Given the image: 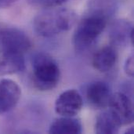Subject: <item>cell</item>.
Listing matches in <instances>:
<instances>
[{"label":"cell","instance_id":"3","mask_svg":"<svg viewBox=\"0 0 134 134\" xmlns=\"http://www.w3.org/2000/svg\"><path fill=\"white\" fill-rule=\"evenodd\" d=\"M33 83L40 91L53 90L58 84L60 71L57 63L46 53H38L32 60Z\"/></svg>","mask_w":134,"mask_h":134},{"label":"cell","instance_id":"5","mask_svg":"<svg viewBox=\"0 0 134 134\" xmlns=\"http://www.w3.org/2000/svg\"><path fill=\"white\" fill-rule=\"evenodd\" d=\"M83 100L75 90H68L59 95L55 101L54 109L57 115L64 117H75L82 110Z\"/></svg>","mask_w":134,"mask_h":134},{"label":"cell","instance_id":"7","mask_svg":"<svg viewBox=\"0 0 134 134\" xmlns=\"http://www.w3.org/2000/svg\"><path fill=\"white\" fill-rule=\"evenodd\" d=\"M112 93L109 85L103 81L90 82L86 90V98L89 104L95 109L108 107Z\"/></svg>","mask_w":134,"mask_h":134},{"label":"cell","instance_id":"15","mask_svg":"<svg viewBox=\"0 0 134 134\" xmlns=\"http://www.w3.org/2000/svg\"><path fill=\"white\" fill-rule=\"evenodd\" d=\"M133 133H134V130L133 127H130V130H126V133L133 134Z\"/></svg>","mask_w":134,"mask_h":134},{"label":"cell","instance_id":"9","mask_svg":"<svg viewBox=\"0 0 134 134\" xmlns=\"http://www.w3.org/2000/svg\"><path fill=\"white\" fill-rule=\"evenodd\" d=\"M118 59L115 49L111 46H106L100 49L93 57L92 64L100 72H107L113 68Z\"/></svg>","mask_w":134,"mask_h":134},{"label":"cell","instance_id":"1","mask_svg":"<svg viewBox=\"0 0 134 134\" xmlns=\"http://www.w3.org/2000/svg\"><path fill=\"white\" fill-rule=\"evenodd\" d=\"M76 20L77 14L72 9L49 8L35 16L33 28L38 35L48 38L69 31Z\"/></svg>","mask_w":134,"mask_h":134},{"label":"cell","instance_id":"11","mask_svg":"<svg viewBox=\"0 0 134 134\" xmlns=\"http://www.w3.org/2000/svg\"><path fill=\"white\" fill-rule=\"evenodd\" d=\"M133 24L127 20H117L110 28V38L116 46H126L130 42V33L133 29Z\"/></svg>","mask_w":134,"mask_h":134},{"label":"cell","instance_id":"14","mask_svg":"<svg viewBox=\"0 0 134 134\" xmlns=\"http://www.w3.org/2000/svg\"><path fill=\"white\" fill-rule=\"evenodd\" d=\"M124 71L127 75H129L130 77L133 76V55L130 56L126 59L125 64H124Z\"/></svg>","mask_w":134,"mask_h":134},{"label":"cell","instance_id":"2","mask_svg":"<svg viewBox=\"0 0 134 134\" xmlns=\"http://www.w3.org/2000/svg\"><path fill=\"white\" fill-rule=\"evenodd\" d=\"M108 17L104 13L89 9L88 13L78 24L73 35V44L76 51H86L93 45L105 29Z\"/></svg>","mask_w":134,"mask_h":134},{"label":"cell","instance_id":"4","mask_svg":"<svg viewBox=\"0 0 134 134\" xmlns=\"http://www.w3.org/2000/svg\"><path fill=\"white\" fill-rule=\"evenodd\" d=\"M0 46L3 53L24 56L31 49L32 42L21 30L16 27H5L0 30Z\"/></svg>","mask_w":134,"mask_h":134},{"label":"cell","instance_id":"13","mask_svg":"<svg viewBox=\"0 0 134 134\" xmlns=\"http://www.w3.org/2000/svg\"><path fill=\"white\" fill-rule=\"evenodd\" d=\"M68 0H27V3L33 6L38 8L49 9L57 7L65 3Z\"/></svg>","mask_w":134,"mask_h":134},{"label":"cell","instance_id":"10","mask_svg":"<svg viewBox=\"0 0 134 134\" xmlns=\"http://www.w3.org/2000/svg\"><path fill=\"white\" fill-rule=\"evenodd\" d=\"M122 125L113 112L108 109L101 112L96 119L95 133L98 134L118 133Z\"/></svg>","mask_w":134,"mask_h":134},{"label":"cell","instance_id":"8","mask_svg":"<svg viewBox=\"0 0 134 134\" xmlns=\"http://www.w3.org/2000/svg\"><path fill=\"white\" fill-rule=\"evenodd\" d=\"M21 96L19 85L9 79H0V115L16 107Z\"/></svg>","mask_w":134,"mask_h":134},{"label":"cell","instance_id":"12","mask_svg":"<svg viewBox=\"0 0 134 134\" xmlns=\"http://www.w3.org/2000/svg\"><path fill=\"white\" fill-rule=\"evenodd\" d=\"M82 132L81 121L74 117L61 116L55 119L49 129V133L53 134H79Z\"/></svg>","mask_w":134,"mask_h":134},{"label":"cell","instance_id":"6","mask_svg":"<svg viewBox=\"0 0 134 134\" xmlns=\"http://www.w3.org/2000/svg\"><path fill=\"white\" fill-rule=\"evenodd\" d=\"M108 108L118 118L122 125L133 123L134 119L133 105L132 100L126 93L118 92L112 94Z\"/></svg>","mask_w":134,"mask_h":134}]
</instances>
